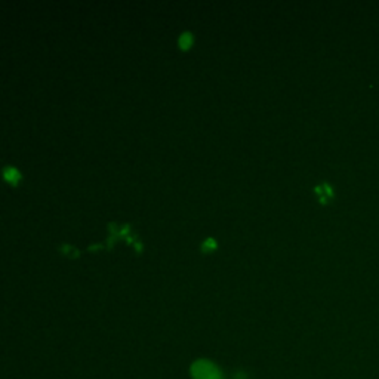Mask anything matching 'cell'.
<instances>
[{
    "mask_svg": "<svg viewBox=\"0 0 379 379\" xmlns=\"http://www.w3.org/2000/svg\"><path fill=\"white\" fill-rule=\"evenodd\" d=\"M191 379H224V373L217 363L207 359H198L190 366Z\"/></svg>",
    "mask_w": 379,
    "mask_h": 379,
    "instance_id": "1",
    "label": "cell"
},
{
    "mask_svg": "<svg viewBox=\"0 0 379 379\" xmlns=\"http://www.w3.org/2000/svg\"><path fill=\"white\" fill-rule=\"evenodd\" d=\"M4 176L8 182H11V184H17L18 179L21 178V174L20 171L17 169V167L13 166H5L4 167Z\"/></svg>",
    "mask_w": 379,
    "mask_h": 379,
    "instance_id": "2",
    "label": "cell"
},
{
    "mask_svg": "<svg viewBox=\"0 0 379 379\" xmlns=\"http://www.w3.org/2000/svg\"><path fill=\"white\" fill-rule=\"evenodd\" d=\"M58 250L63 252L64 255L70 257V258H77L79 257V249L75 246V245H70V243H61L58 245Z\"/></svg>",
    "mask_w": 379,
    "mask_h": 379,
    "instance_id": "3",
    "label": "cell"
},
{
    "mask_svg": "<svg viewBox=\"0 0 379 379\" xmlns=\"http://www.w3.org/2000/svg\"><path fill=\"white\" fill-rule=\"evenodd\" d=\"M193 44V33L191 32H182L178 37V45L181 49H187Z\"/></svg>",
    "mask_w": 379,
    "mask_h": 379,
    "instance_id": "4",
    "label": "cell"
},
{
    "mask_svg": "<svg viewBox=\"0 0 379 379\" xmlns=\"http://www.w3.org/2000/svg\"><path fill=\"white\" fill-rule=\"evenodd\" d=\"M316 193L320 195V202L325 203L326 202V198L328 195H332V190L328 184H321V186H317L316 187Z\"/></svg>",
    "mask_w": 379,
    "mask_h": 379,
    "instance_id": "5",
    "label": "cell"
},
{
    "mask_svg": "<svg viewBox=\"0 0 379 379\" xmlns=\"http://www.w3.org/2000/svg\"><path fill=\"white\" fill-rule=\"evenodd\" d=\"M215 248H217V242H215V238H212V237L205 238V240L200 243V249H202L203 252L212 250V249H215Z\"/></svg>",
    "mask_w": 379,
    "mask_h": 379,
    "instance_id": "6",
    "label": "cell"
},
{
    "mask_svg": "<svg viewBox=\"0 0 379 379\" xmlns=\"http://www.w3.org/2000/svg\"><path fill=\"white\" fill-rule=\"evenodd\" d=\"M115 238H116V236H113V234H108V236H107V238H105V246H107V248H111V246H113Z\"/></svg>",
    "mask_w": 379,
    "mask_h": 379,
    "instance_id": "7",
    "label": "cell"
},
{
    "mask_svg": "<svg viewBox=\"0 0 379 379\" xmlns=\"http://www.w3.org/2000/svg\"><path fill=\"white\" fill-rule=\"evenodd\" d=\"M100 248H103V243H92V245H89V249H91V250L100 249Z\"/></svg>",
    "mask_w": 379,
    "mask_h": 379,
    "instance_id": "8",
    "label": "cell"
},
{
    "mask_svg": "<svg viewBox=\"0 0 379 379\" xmlns=\"http://www.w3.org/2000/svg\"><path fill=\"white\" fill-rule=\"evenodd\" d=\"M134 246H135V249L139 252V250H141L143 249V245L141 243H139V240H136L135 243H134Z\"/></svg>",
    "mask_w": 379,
    "mask_h": 379,
    "instance_id": "9",
    "label": "cell"
}]
</instances>
